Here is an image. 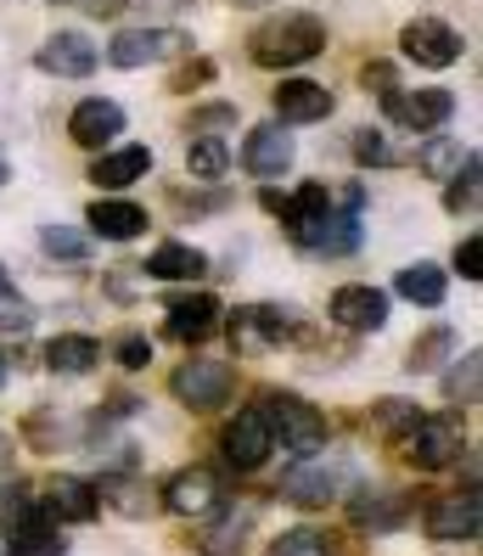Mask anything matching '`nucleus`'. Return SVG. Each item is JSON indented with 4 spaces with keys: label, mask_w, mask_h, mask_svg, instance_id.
<instances>
[{
    "label": "nucleus",
    "mask_w": 483,
    "mask_h": 556,
    "mask_svg": "<svg viewBox=\"0 0 483 556\" xmlns=\"http://www.w3.org/2000/svg\"><path fill=\"white\" fill-rule=\"evenodd\" d=\"M394 444H399V455L416 472H438V467H449L461 455V428L449 416H416Z\"/></svg>",
    "instance_id": "5"
},
{
    "label": "nucleus",
    "mask_w": 483,
    "mask_h": 556,
    "mask_svg": "<svg viewBox=\"0 0 483 556\" xmlns=\"http://www.w3.org/2000/svg\"><path fill=\"white\" fill-rule=\"evenodd\" d=\"M113 359L124 371H147L152 366V338L147 332H124L118 343H113Z\"/></svg>",
    "instance_id": "37"
},
{
    "label": "nucleus",
    "mask_w": 483,
    "mask_h": 556,
    "mask_svg": "<svg viewBox=\"0 0 483 556\" xmlns=\"http://www.w3.org/2000/svg\"><path fill=\"white\" fill-rule=\"evenodd\" d=\"M449 349H456V332H449V326H433V332H422V338L410 343L405 371H416V377H422V371H438Z\"/></svg>",
    "instance_id": "33"
},
{
    "label": "nucleus",
    "mask_w": 483,
    "mask_h": 556,
    "mask_svg": "<svg viewBox=\"0 0 483 556\" xmlns=\"http://www.w3.org/2000/svg\"><path fill=\"white\" fill-rule=\"evenodd\" d=\"M7 180H12V163H7V157H0V186H7Z\"/></svg>",
    "instance_id": "48"
},
{
    "label": "nucleus",
    "mask_w": 483,
    "mask_h": 556,
    "mask_svg": "<svg viewBox=\"0 0 483 556\" xmlns=\"http://www.w3.org/2000/svg\"><path fill=\"white\" fill-rule=\"evenodd\" d=\"M354 157H360L366 169H371V163H377V169H382V163H394L389 141H382V129H360V136H354Z\"/></svg>",
    "instance_id": "40"
},
{
    "label": "nucleus",
    "mask_w": 483,
    "mask_h": 556,
    "mask_svg": "<svg viewBox=\"0 0 483 556\" xmlns=\"http://www.w3.org/2000/svg\"><path fill=\"white\" fill-rule=\"evenodd\" d=\"M242 169L247 175H259V180H276L293 169V129L287 124H253L247 129V141H242Z\"/></svg>",
    "instance_id": "13"
},
{
    "label": "nucleus",
    "mask_w": 483,
    "mask_h": 556,
    "mask_svg": "<svg viewBox=\"0 0 483 556\" xmlns=\"http://www.w3.org/2000/svg\"><path fill=\"white\" fill-rule=\"evenodd\" d=\"M270 556H338V551H332V540L320 529H281L270 540Z\"/></svg>",
    "instance_id": "35"
},
{
    "label": "nucleus",
    "mask_w": 483,
    "mask_h": 556,
    "mask_svg": "<svg viewBox=\"0 0 483 556\" xmlns=\"http://www.w3.org/2000/svg\"><path fill=\"white\" fill-rule=\"evenodd\" d=\"M483 163H478V152H467L461 163H456V175H449V191H444V208L449 214H472L478 208V191H483Z\"/></svg>",
    "instance_id": "30"
},
{
    "label": "nucleus",
    "mask_w": 483,
    "mask_h": 556,
    "mask_svg": "<svg viewBox=\"0 0 483 556\" xmlns=\"http://www.w3.org/2000/svg\"><path fill=\"white\" fill-rule=\"evenodd\" d=\"M270 450H276V439H270V428H265L259 405H247V410H237L231 421H225L219 455H225V467H231V472H259V467L270 462Z\"/></svg>",
    "instance_id": "7"
},
{
    "label": "nucleus",
    "mask_w": 483,
    "mask_h": 556,
    "mask_svg": "<svg viewBox=\"0 0 483 556\" xmlns=\"http://www.w3.org/2000/svg\"><path fill=\"white\" fill-rule=\"evenodd\" d=\"M327 315L343 326V332H382V326H389V292L366 287V281H348V287L332 292Z\"/></svg>",
    "instance_id": "11"
},
{
    "label": "nucleus",
    "mask_w": 483,
    "mask_h": 556,
    "mask_svg": "<svg viewBox=\"0 0 483 556\" xmlns=\"http://www.w3.org/2000/svg\"><path fill=\"white\" fill-rule=\"evenodd\" d=\"M203 270H208V253L186 248V242H164V248H152V258H147L152 281H198Z\"/></svg>",
    "instance_id": "26"
},
{
    "label": "nucleus",
    "mask_w": 483,
    "mask_h": 556,
    "mask_svg": "<svg viewBox=\"0 0 483 556\" xmlns=\"http://www.w3.org/2000/svg\"><path fill=\"white\" fill-rule=\"evenodd\" d=\"M85 219H90V231L102 242H136V237H147V208L124 203V198H96L85 208Z\"/></svg>",
    "instance_id": "21"
},
{
    "label": "nucleus",
    "mask_w": 483,
    "mask_h": 556,
    "mask_svg": "<svg viewBox=\"0 0 483 556\" xmlns=\"http://www.w3.org/2000/svg\"><path fill=\"white\" fill-rule=\"evenodd\" d=\"M0 556H12V545H7V540H0Z\"/></svg>",
    "instance_id": "51"
},
{
    "label": "nucleus",
    "mask_w": 483,
    "mask_h": 556,
    "mask_svg": "<svg viewBox=\"0 0 483 556\" xmlns=\"http://www.w3.org/2000/svg\"><path fill=\"white\" fill-rule=\"evenodd\" d=\"M0 388H7V354H0Z\"/></svg>",
    "instance_id": "49"
},
{
    "label": "nucleus",
    "mask_w": 483,
    "mask_h": 556,
    "mask_svg": "<svg viewBox=\"0 0 483 556\" xmlns=\"http://www.w3.org/2000/svg\"><path fill=\"white\" fill-rule=\"evenodd\" d=\"M186 169H191V180H225L231 175V152H225L219 136H198L186 147Z\"/></svg>",
    "instance_id": "29"
},
{
    "label": "nucleus",
    "mask_w": 483,
    "mask_h": 556,
    "mask_svg": "<svg viewBox=\"0 0 483 556\" xmlns=\"http://www.w3.org/2000/svg\"><path fill=\"white\" fill-rule=\"evenodd\" d=\"M456 270H461V281H478V276H483V237H461Z\"/></svg>",
    "instance_id": "41"
},
{
    "label": "nucleus",
    "mask_w": 483,
    "mask_h": 556,
    "mask_svg": "<svg viewBox=\"0 0 483 556\" xmlns=\"http://www.w3.org/2000/svg\"><path fill=\"white\" fill-rule=\"evenodd\" d=\"M416 416H422V410H416L410 400H382V405L371 410V421H377V428H382V433H389V439H399V433L410 428V421H416Z\"/></svg>",
    "instance_id": "38"
},
{
    "label": "nucleus",
    "mask_w": 483,
    "mask_h": 556,
    "mask_svg": "<svg viewBox=\"0 0 483 556\" xmlns=\"http://www.w3.org/2000/svg\"><path fill=\"white\" fill-rule=\"evenodd\" d=\"M164 511H175V517H208V511H219L225 506V483H219V472L214 467H180L169 483H164Z\"/></svg>",
    "instance_id": "10"
},
{
    "label": "nucleus",
    "mask_w": 483,
    "mask_h": 556,
    "mask_svg": "<svg viewBox=\"0 0 483 556\" xmlns=\"http://www.w3.org/2000/svg\"><path fill=\"white\" fill-rule=\"evenodd\" d=\"M7 545H12V556H62V551H68V540L56 534V517L46 506L28 511L17 529L7 534Z\"/></svg>",
    "instance_id": "24"
},
{
    "label": "nucleus",
    "mask_w": 483,
    "mask_h": 556,
    "mask_svg": "<svg viewBox=\"0 0 483 556\" xmlns=\"http://www.w3.org/2000/svg\"><path fill=\"white\" fill-rule=\"evenodd\" d=\"M12 299V276H7V265H0V304Z\"/></svg>",
    "instance_id": "46"
},
{
    "label": "nucleus",
    "mask_w": 483,
    "mask_h": 556,
    "mask_svg": "<svg viewBox=\"0 0 483 556\" xmlns=\"http://www.w3.org/2000/svg\"><path fill=\"white\" fill-rule=\"evenodd\" d=\"M444 400H456V405H478L483 400V354L478 349H467L461 366L444 377Z\"/></svg>",
    "instance_id": "32"
},
{
    "label": "nucleus",
    "mask_w": 483,
    "mask_h": 556,
    "mask_svg": "<svg viewBox=\"0 0 483 556\" xmlns=\"http://www.w3.org/2000/svg\"><path fill=\"white\" fill-rule=\"evenodd\" d=\"M456 163H461V141L438 136V129L416 147V169H422L428 180H449V175H456Z\"/></svg>",
    "instance_id": "31"
},
{
    "label": "nucleus",
    "mask_w": 483,
    "mask_h": 556,
    "mask_svg": "<svg viewBox=\"0 0 483 556\" xmlns=\"http://www.w3.org/2000/svg\"><path fill=\"white\" fill-rule=\"evenodd\" d=\"M96 495L113 501L124 517H152L157 506H164V501H157L152 489L141 483V478H102V483H96Z\"/></svg>",
    "instance_id": "28"
},
{
    "label": "nucleus",
    "mask_w": 483,
    "mask_h": 556,
    "mask_svg": "<svg viewBox=\"0 0 483 556\" xmlns=\"http://www.w3.org/2000/svg\"><path fill=\"white\" fill-rule=\"evenodd\" d=\"M79 7H85L90 17H118V12H124V0H79Z\"/></svg>",
    "instance_id": "45"
},
{
    "label": "nucleus",
    "mask_w": 483,
    "mask_h": 556,
    "mask_svg": "<svg viewBox=\"0 0 483 556\" xmlns=\"http://www.w3.org/2000/svg\"><path fill=\"white\" fill-rule=\"evenodd\" d=\"M461 28L444 23V17H410L399 28V51L416 62V68H456L461 62Z\"/></svg>",
    "instance_id": "6"
},
{
    "label": "nucleus",
    "mask_w": 483,
    "mask_h": 556,
    "mask_svg": "<svg viewBox=\"0 0 483 556\" xmlns=\"http://www.w3.org/2000/svg\"><path fill=\"white\" fill-rule=\"evenodd\" d=\"M444 270L438 265H428V258H416V265H405L399 276H394V292L399 299H410V304H422V309H438L444 304Z\"/></svg>",
    "instance_id": "27"
},
{
    "label": "nucleus",
    "mask_w": 483,
    "mask_h": 556,
    "mask_svg": "<svg viewBox=\"0 0 483 556\" xmlns=\"http://www.w3.org/2000/svg\"><path fill=\"white\" fill-rule=\"evenodd\" d=\"M124 7H136L141 17H175L180 7H191V0H124Z\"/></svg>",
    "instance_id": "44"
},
{
    "label": "nucleus",
    "mask_w": 483,
    "mask_h": 556,
    "mask_svg": "<svg viewBox=\"0 0 483 556\" xmlns=\"http://www.w3.org/2000/svg\"><path fill=\"white\" fill-rule=\"evenodd\" d=\"M35 506H40V501H35V489H28V483H17V478H12V483H0V529H7V534H12Z\"/></svg>",
    "instance_id": "36"
},
{
    "label": "nucleus",
    "mask_w": 483,
    "mask_h": 556,
    "mask_svg": "<svg viewBox=\"0 0 483 556\" xmlns=\"http://www.w3.org/2000/svg\"><path fill=\"white\" fill-rule=\"evenodd\" d=\"M366 90H377V96H394L399 90V74H394V62H366Z\"/></svg>",
    "instance_id": "42"
},
{
    "label": "nucleus",
    "mask_w": 483,
    "mask_h": 556,
    "mask_svg": "<svg viewBox=\"0 0 483 556\" xmlns=\"http://www.w3.org/2000/svg\"><path fill=\"white\" fill-rule=\"evenodd\" d=\"M348 483H354V462H348V455H320L315 450V462H298L293 472L281 478V495L298 501V506H332Z\"/></svg>",
    "instance_id": "4"
},
{
    "label": "nucleus",
    "mask_w": 483,
    "mask_h": 556,
    "mask_svg": "<svg viewBox=\"0 0 483 556\" xmlns=\"http://www.w3.org/2000/svg\"><path fill=\"white\" fill-rule=\"evenodd\" d=\"M382 113H389V124L399 129H416V136H433V129L449 124V113H456V96L449 90H394V96H382Z\"/></svg>",
    "instance_id": "9"
},
{
    "label": "nucleus",
    "mask_w": 483,
    "mask_h": 556,
    "mask_svg": "<svg viewBox=\"0 0 483 556\" xmlns=\"http://www.w3.org/2000/svg\"><path fill=\"white\" fill-rule=\"evenodd\" d=\"M270 108H276V124H320V118H332L338 96L320 79H281L270 90Z\"/></svg>",
    "instance_id": "14"
},
{
    "label": "nucleus",
    "mask_w": 483,
    "mask_h": 556,
    "mask_svg": "<svg viewBox=\"0 0 483 556\" xmlns=\"http://www.w3.org/2000/svg\"><path fill=\"white\" fill-rule=\"evenodd\" d=\"M186 129H203V136H219V129H237V108L231 102H208V108H191Z\"/></svg>",
    "instance_id": "39"
},
{
    "label": "nucleus",
    "mask_w": 483,
    "mask_h": 556,
    "mask_svg": "<svg viewBox=\"0 0 483 556\" xmlns=\"http://www.w3.org/2000/svg\"><path fill=\"white\" fill-rule=\"evenodd\" d=\"M12 462V444H7V433H0V467H7Z\"/></svg>",
    "instance_id": "47"
},
{
    "label": "nucleus",
    "mask_w": 483,
    "mask_h": 556,
    "mask_svg": "<svg viewBox=\"0 0 483 556\" xmlns=\"http://www.w3.org/2000/svg\"><path fill=\"white\" fill-rule=\"evenodd\" d=\"M186 51H191L186 28H124V35H113V46H107V62L113 68H152V62L186 56Z\"/></svg>",
    "instance_id": "8"
},
{
    "label": "nucleus",
    "mask_w": 483,
    "mask_h": 556,
    "mask_svg": "<svg viewBox=\"0 0 483 556\" xmlns=\"http://www.w3.org/2000/svg\"><path fill=\"white\" fill-rule=\"evenodd\" d=\"M259 416H265V428H270L276 444L298 450V455L327 450V416H320L309 400L287 394V388H265V394H259Z\"/></svg>",
    "instance_id": "2"
},
{
    "label": "nucleus",
    "mask_w": 483,
    "mask_h": 556,
    "mask_svg": "<svg viewBox=\"0 0 483 556\" xmlns=\"http://www.w3.org/2000/svg\"><path fill=\"white\" fill-rule=\"evenodd\" d=\"M46 366H51L56 377H85V371L102 366V343L85 338V332H62V338L46 343Z\"/></svg>",
    "instance_id": "25"
},
{
    "label": "nucleus",
    "mask_w": 483,
    "mask_h": 556,
    "mask_svg": "<svg viewBox=\"0 0 483 556\" xmlns=\"http://www.w3.org/2000/svg\"><path fill=\"white\" fill-rule=\"evenodd\" d=\"M203 79H214V62H208V56H198V62H191V68H180L169 90H198Z\"/></svg>",
    "instance_id": "43"
},
{
    "label": "nucleus",
    "mask_w": 483,
    "mask_h": 556,
    "mask_svg": "<svg viewBox=\"0 0 483 556\" xmlns=\"http://www.w3.org/2000/svg\"><path fill=\"white\" fill-rule=\"evenodd\" d=\"M237 7H270V0H237Z\"/></svg>",
    "instance_id": "50"
},
{
    "label": "nucleus",
    "mask_w": 483,
    "mask_h": 556,
    "mask_svg": "<svg viewBox=\"0 0 483 556\" xmlns=\"http://www.w3.org/2000/svg\"><path fill=\"white\" fill-rule=\"evenodd\" d=\"M410 511H416V501L405 495V489H360L354 506H348V522L360 534H399L410 522Z\"/></svg>",
    "instance_id": "12"
},
{
    "label": "nucleus",
    "mask_w": 483,
    "mask_h": 556,
    "mask_svg": "<svg viewBox=\"0 0 483 556\" xmlns=\"http://www.w3.org/2000/svg\"><path fill=\"white\" fill-rule=\"evenodd\" d=\"M40 248H46L51 258H68V265H85V258H90V237L74 231V225H46Z\"/></svg>",
    "instance_id": "34"
},
{
    "label": "nucleus",
    "mask_w": 483,
    "mask_h": 556,
    "mask_svg": "<svg viewBox=\"0 0 483 556\" xmlns=\"http://www.w3.org/2000/svg\"><path fill=\"white\" fill-rule=\"evenodd\" d=\"M320 51H327V23L315 12H281L253 28V46H247V56L259 68H298V62H315Z\"/></svg>",
    "instance_id": "1"
},
{
    "label": "nucleus",
    "mask_w": 483,
    "mask_h": 556,
    "mask_svg": "<svg viewBox=\"0 0 483 556\" xmlns=\"http://www.w3.org/2000/svg\"><path fill=\"white\" fill-rule=\"evenodd\" d=\"M247 529H253V511H208L203 534H198V556H242L247 551Z\"/></svg>",
    "instance_id": "23"
},
{
    "label": "nucleus",
    "mask_w": 483,
    "mask_h": 556,
    "mask_svg": "<svg viewBox=\"0 0 483 556\" xmlns=\"http://www.w3.org/2000/svg\"><path fill=\"white\" fill-rule=\"evenodd\" d=\"M428 534L433 540H444V545H467V540H478V522H483V506H478V489H456V495H438L433 506H428Z\"/></svg>",
    "instance_id": "16"
},
{
    "label": "nucleus",
    "mask_w": 483,
    "mask_h": 556,
    "mask_svg": "<svg viewBox=\"0 0 483 556\" xmlns=\"http://www.w3.org/2000/svg\"><path fill=\"white\" fill-rule=\"evenodd\" d=\"M68 136H74V147H85V152H107V147L124 136V108L107 102V96H90V102L74 108Z\"/></svg>",
    "instance_id": "18"
},
{
    "label": "nucleus",
    "mask_w": 483,
    "mask_h": 556,
    "mask_svg": "<svg viewBox=\"0 0 483 556\" xmlns=\"http://www.w3.org/2000/svg\"><path fill=\"white\" fill-rule=\"evenodd\" d=\"M293 338V315H281L276 304H253L231 315V349L242 354H259V349H281Z\"/></svg>",
    "instance_id": "17"
},
{
    "label": "nucleus",
    "mask_w": 483,
    "mask_h": 556,
    "mask_svg": "<svg viewBox=\"0 0 483 556\" xmlns=\"http://www.w3.org/2000/svg\"><path fill=\"white\" fill-rule=\"evenodd\" d=\"M147 175H152V152L147 147H107V152H96V163H90V180L102 191H124V186H136Z\"/></svg>",
    "instance_id": "20"
},
{
    "label": "nucleus",
    "mask_w": 483,
    "mask_h": 556,
    "mask_svg": "<svg viewBox=\"0 0 483 556\" xmlns=\"http://www.w3.org/2000/svg\"><path fill=\"white\" fill-rule=\"evenodd\" d=\"M35 68L56 74V79H90L96 74V40H85L79 28H56V35H46V46L35 51Z\"/></svg>",
    "instance_id": "15"
},
{
    "label": "nucleus",
    "mask_w": 483,
    "mask_h": 556,
    "mask_svg": "<svg viewBox=\"0 0 483 556\" xmlns=\"http://www.w3.org/2000/svg\"><path fill=\"white\" fill-rule=\"evenodd\" d=\"M164 309H169L164 332L175 343H203V338H214V326H219V299L214 292H180V299H169Z\"/></svg>",
    "instance_id": "19"
},
{
    "label": "nucleus",
    "mask_w": 483,
    "mask_h": 556,
    "mask_svg": "<svg viewBox=\"0 0 483 556\" xmlns=\"http://www.w3.org/2000/svg\"><path fill=\"white\" fill-rule=\"evenodd\" d=\"M169 394H175L186 410L208 416V410H219V405H231V394H237V371L225 366V359H203V354H191L186 366H175Z\"/></svg>",
    "instance_id": "3"
},
{
    "label": "nucleus",
    "mask_w": 483,
    "mask_h": 556,
    "mask_svg": "<svg viewBox=\"0 0 483 556\" xmlns=\"http://www.w3.org/2000/svg\"><path fill=\"white\" fill-rule=\"evenodd\" d=\"M46 511H51L56 522H90L96 511H102V495H96V483L56 472V478L46 483Z\"/></svg>",
    "instance_id": "22"
}]
</instances>
